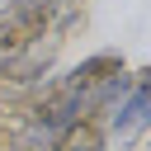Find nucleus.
Segmentation results:
<instances>
[{"mask_svg":"<svg viewBox=\"0 0 151 151\" xmlns=\"http://www.w3.org/2000/svg\"><path fill=\"white\" fill-rule=\"evenodd\" d=\"M104 146H109V132L99 118H76L52 137V151H104Z\"/></svg>","mask_w":151,"mask_h":151,"instance_id":"nucleus-3","label":"nucleus"},{"mask_svg":"<svg viewBox=\"0 0 151 151\" xmlns=\"http://www.w3.org/2000/svg\"><path fill=\"white\" fill-rule=\"evenodd\" d=\"M137 80H132V94L104 118V132H109V142H137L142 132H146V71H132Z\"/></svg>","mask_w":151,"mask_h":151,"instance_id":"nucleus-1","label":"nucleus"},{"mask_svg":"<svg viewBox=\"0 0 151 151\" xmlns=\"http://www.w3.org/2000/svg\"><path fill=\"white\" fill-rule=\"evenodd\" d=\"M127 66H123V52H94V57H85V61H76L66 76H57L66 90H76V94H85V90H94V85H104V80H113V76H123Z\"/></svg>","mask_w":151,"mask_h":151,"instance_id":"nucleus-2","label":"nucleus"}]
</instances>
